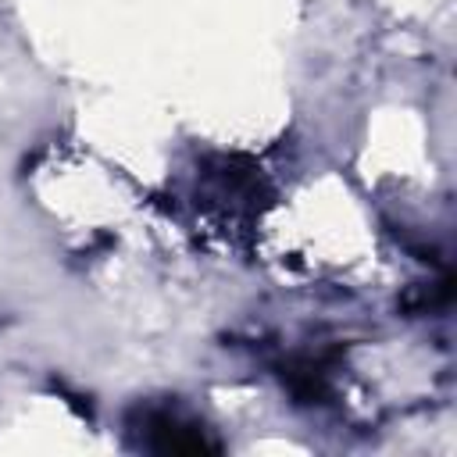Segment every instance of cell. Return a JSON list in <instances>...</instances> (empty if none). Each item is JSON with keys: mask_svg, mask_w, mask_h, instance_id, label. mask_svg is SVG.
I'll use <instances>...</instances> for the list:
<instances>
[{"mask_svg": "<svg viewBox=\"0 0 457 457\" xmlns=\"http://www.w3.org/2000/svg\"><path fill=\"white\" fill-rule=\"evenodd\" d=\"M139 432H143V446H150L157 453L218 450V443L204 436V425H196V421H189L175 411H143L139 414Z\"/></svg>", "mask_w": 457, "mask_h": 457, "instance_id": "1", "label": "cell"}]
</instances>
